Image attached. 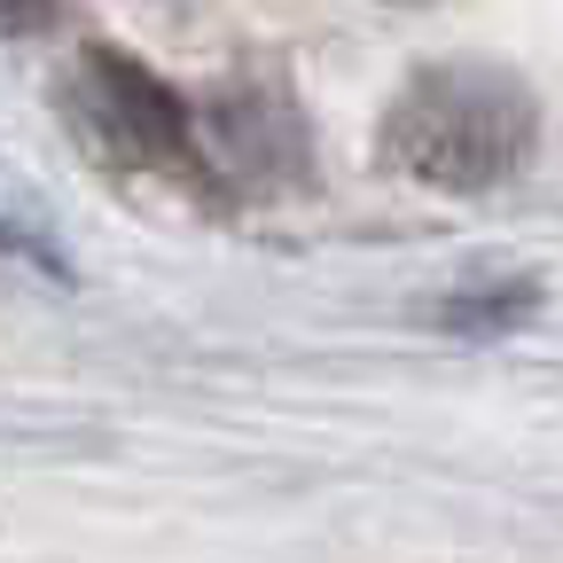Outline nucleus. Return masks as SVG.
Here are the masks:
<instances>
[{
    "instance_id": "nucleus-1",
    "label": "nucleus",
    "mask_w": 563,
    "mask_h": 563,
    "mask_svg": "<svg viewBox=\"0 0 563 563\" xmlns=\"http://www.w3.org/2000/svg\"><path fill=\"white\" fill-rule=\"evenodd\" d=\"M532 150H540V102L509 63L477 55L422 63L384 110V165L446 196L509 188L532 165Z\"/></svg>"
},
{
    "instance_id": "nucleus-2",
    "label": "nucleus",
    "mask_w": 563,
    "mask_h": 563,
    "mask_svg": "<svg viewBox=\"0 0 563 563\" xmlns=\"http://www.w3.org/2000/svg\"><path fill=\"white\" fill-rule=\"evenodd\" d=\"M63 118L79 133V150L110 173H133V180H165L196 203H220V180H211V157H203V118L196 102L157 79L133 47H110V40H87L63 70Z\"/></svg>"
},
{
    "instance_id": "nucleus-3",
    "label": "nucleus",
    "mask_w": 563,
    "mask_h": 563,
    "mask_svg": "<svg viewBox=\"0 0 563 563\" xmlns=\"http://www.w3.org/2000/svg\"><path fill=\"white\" fill-rule=\"evenodd\" d=\"M196 118H203V157H211V180H220V203L290 196L313 180V150H306L313 133L274 79L211 87V95H196Z\"/></svg>"
},
{
    "instance_id": "nucleus-4",
    "label": "nucleus",
    "mask_w": 563,
    "mask_h": 563,
    "mask_svg": "<svg viewBox=\"0 0 563 563\" xmlns=\"http://www.w3.org/2000/svg\"><path fill=\"white\" fill-rule=\"evenodd\" d=\"M63 24V0H0V40H32Z\"/></svg>"
}]
</instances>
